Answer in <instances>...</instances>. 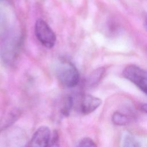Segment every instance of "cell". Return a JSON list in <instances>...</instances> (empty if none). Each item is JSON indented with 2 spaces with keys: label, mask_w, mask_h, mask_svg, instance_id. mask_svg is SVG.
Returning <instances> with one entry per match:
<instances>
[{
  "label": "cell",
  "mask_w": 147,
  "mask_h": 147,
  "mask_svg": "<svg viewBox=\"0 0 147 147\" xmlns=\"http://www.w3.org/2000/svg\"><path fill=\"white\" fill-rule=\"evenodd\" d=\"M122 144L124 146H140L141 145L138 140L131 134L125 133L122 138Z\"/></svg>",
  "instance_id": "cell-8"
},
{
  "label": "cell",
  "mask_w": 147,
  "mask_h": 147,
  "mask_svg": "<svg viewBox=\"0 0 147 147\" xmlns=\"http://www.w3.org/2000/svg\"><path fill=\"white\" fill-rule=\"evenodd\" d=\"M34 33L37 40L47 48L53 47L56 37L48 24L42 19H38L34 26Z\"/></svg>",
  "instance_id": "cell-3"
},
{
  "label": "cell",
  "mask_w": 147,
  "mask_h": 147,
  "mask_svg": "<svg viewBox=\"0 0 147 147\" xmlns=\"http://www.w3.org/2000/svg\"><path fill=\"white\" fill-rule=\"evenodd\" d=\"M59 143V136L56 131H54L53 134L51 136L49 146H57Z\"/></svg>",
  "instance_id": "cell-11"
},
{
  "label": "cell",
  "mask_w": 147,
  "mask_h": 147,
  "mask_svg": "<svg viewBox=\"0 0 147 147\" xmlns=\"http://www.w3.org/2000/svg\"><path fill=\"white\" fill-rule=\"evenodd\" d=\"M124 78L147 95V70L135 64L127 65L122 72Z\"/></svg>",
  "instance_id": "cell-2"
},
{
  "label": "cell",
  "mask_w": 147,
  "mask_h": 147,
  "mask_svg": "<svg viewBox=\"0 0 147 147\" xmlns=\"http://www.w3.org/2000/svg\"><path fill=\"white\" fill-rule=\"evenodd\" d=\"M145 28L147 30V16L146 17V18L145 19Z\"/></svg>",
  "instance_id": "cell-13"
},
{
  "label": "cell",
  "mask_w": 147,
  "mask_h": 147,
  "mask_svg": "<svg viewBox=\"0 0 147 147\" xmlns=\"http://www.w3.org/2000/svg\"><path fill=\"white\" fill-rule=\"evenodd\" d=\"M112 122L114 124L119 126H123L127 124L129 122V117L121 112H115L111 117Z\"/></svg>",
  "instance_id": "cell-7"
},
{
  "label": "cell",
  "mask_w": 147,
  "mask_h": 147,
  "mask_svg": "<svg viewBox=\"0 0 147 147\" xmlns=\"http://www.w3.org/2000/svg\"><path fill=\"white\" fill-rule=\"evenodd\" d=\"M51 132L49 128L42 126L34 133L29 145L36 147H46L49 146L51 138Z\"/></svg>",
  "instance_id": "cell-5"
},
{
  "label": "cell",
  "mask_w": 147,
  "mask_h": 147,
  "mask_svg": "<svg viewBox=\"0 0 147 147\" xmlns=\"http://www.w3.org/2000/svg\"><path fill=\"white\" fill-rule=\"evenodd\" d=\"M102 104V100L90 94H82L76 101L77 110L82 114L87 115L94 111Z\"/></svg>",
  "instance_id": "cell-4"
},
{
  "label": "cell",
  "mask_w": 147,
  "mask_h": 147,
  "mask_svg": "<svg viewBox=\"0 0 147 147\" xmlns=\"http://www.w3.org/2000/svg\"><path fill=\"white\" fill-rule=\"evenodd\" d=\"M78 146H96L95 142L89 137H84L78 142Z\"/></svg>",
  "instance_id": "cell-10"
},
{
  "label": "cell",
  "mask_w": 147,
  "mask_h": 147,
  "mask_svg": "<svg viewBox=\"0 0 147 147\" xmlns=\"http://www.w3.org/2000/svg\"><path fill=\"white\" fill-rule=\"evenodd\" d=\"M105 70L103 68H99L96 69L91 74L87 80V83L88 86H92L98 83L105 74Z\"/></svg>",
  "instance_id": "cell-6"
},
{
  "label": "cell",
  "mask_w": 147,
  "mask_h": 147,
  "mask_svg": "<svg viewBox=\"0 0 147 147\" xmlns=\"http://www.w3.org/2000/svg\"><path fill=\"white\" fill-rule=\"evenodd\" d=\"M141 109L143 111H144L145 113L147 114V103L141 106Z\"/></svg>",
  "instance_id": "cell-12"
},
{
  "label": "cell",
  "mask_w": 147,
  "mask_h": 147,
  "mask_svg": "<svg viewBox=\"0 0 147 147\" xmlns=\"http://www.w3.org/2000/svg\"><path fill=\"white\" fill-rule=\"evenodd\" d=\"M56 75L60 84L67 88H72L78 85L80 80L79 73L71 61L60 60L56 67Z\"/></svg>",
  "instance_id": "cell-1"
},
{
  "label": "cell",
  "mask_w": 147,
  "mask_h": 147,
  "mask_svg": "<svg viewBox=\"0 0 147 147\" xmlns=\"http://www.w3.org/2000/svg\"><path fill=\"white\" fill-rule=\"evenodd\" d=\"M74 106V100L71 96H68L64 99L61 108V113L64 115L69 114L72 107Z\"/></svg>",
  "instance_id": "cell-9"
}]
</instances>
